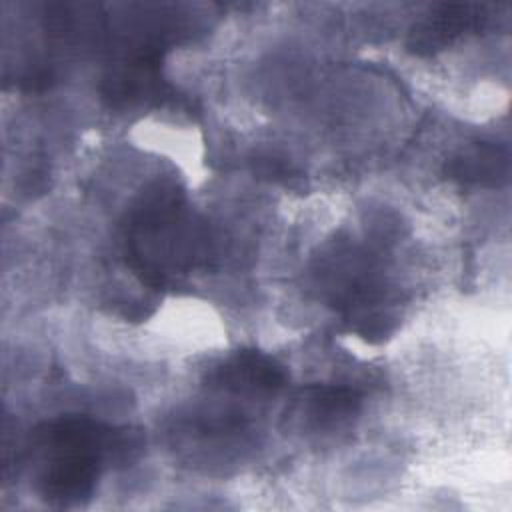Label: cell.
I'll list each match as a JSON object with an SVG mask.
<instances>
[{"instance_id": "obj_1", "label": "cell", "mask_w": 512, "mask_h": 512, "mask_svg": "<svg viewBox=\"0 0 512 512\" xmlns=\"http://www.w3.org/2000/svg\"><path fill=\"white\" fill-rule=\"evenodd\" d=\"M208 258V236L186 210L182 188L154 182L140 194L126 224V262L152 288H168Z\"/></svg>"}, {"instance_id": "obj_2", "label": "cell", "mask_w": 512, "mask_h": 512, "mask_svg": "<svg viewBox=\"0 0 512 512\" xmlns=\"http://www.w3.org/2000/svg\"><path fill=\"white\" fill-rule=\"evenodd\" d=\"M488 4H438L408 34V50L416 56H430L444 50L468 30H478L488 20Z\"/></svg>"}, {"instance_id": "obj_3", "label": "cell", "mask_w": 512, "mask_h": 512, "mask_svg": "<svg viewBox=\"0 0 512 512\" xmlns=\"http://www.w3.org/2000/svg\"><path fill=\"white\" fill-rule=\"evenodd\" d=\"M206 382L212 388L236 394H272L286 384V372L264 352L238 350L216 366Z\"/></svg>"}, {"instance_id": "obj_4", "label": "cell", "mask_w": 512, "mask_h": 512, "mask_svg": "<svg viewBox=\"0 0 512 512\" xmlns=\"http://www.w3.org/2000/svg\"><path fill=\"white\" fill-rule=\"evenodd\" d=\"M160 62H162L160 50L150 48L136 54L124 66L110 70L100 84L102 98L110 106L120 108V106L136 104L144 98L166 96L164 82L160 76V66H162Z\"/></svg>"}, {"instance_id": "obj_5", "label": "cell", "mask_w": 512, "mask_h": 512, "mask_svg": "<svg viewBox=\"0 0 512 512\" xmlns=\"http://www.w3.org/2000/svg\"><path fill=\"white\" fill-rule=\"evenodd\" d=\"M446 174L470 186H502L510 176L508 148L494 142H478L454 156L446 164Z\"/></svg>"}, {"instance_id": "obj_6", "label": "cell", "mask_w": 512, "mask_h": 512, "mask_svg": "<svg viewBox=\"0 0 512 512\" xmlns=\"http://www.w3.org/2000/svg\"><path fill=\"white\" fill-rule=\"evenodd\" d=\"M304 408L316 426H334L360 408V396L348 386L316 384L304 390Z\"/></svg>"}, {"instance_id": "obj_7", "label": "cell", "mask_w": 512, "mask_h": 512, "mask_svg": "<svg viewBox=\"0 0 512 512\" xmlns=\"http://www.w3.org/2000/svg\"><path fill=\"white\" fill-rule=\"evenodd\" d=\"M252 170L256 176L266 178L270 182H278L290 188H298L304 182V176L284 158L274 154H256L252 160Z\"/></svg>"}]
</instances>
